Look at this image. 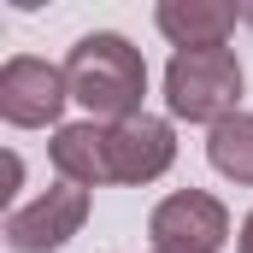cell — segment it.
<instances>
[{
    "mask_svg": "<svg viewBox=\"0 0 253 253\" xmlns=\"http://www.w3.org/2000/svg\"><path fill=\"white\" fill-rule=\"evenodd\" d=\"M65 83H71V100L94 124H124V118H141L147 59H141V47L129 36H118V30H88L65 53Z\"/></svg>",
    "mask_w": 253,
    "mask_h": 253,
    "instance_id": "6da1fadb",
    "label": "cell"
},
{
    "mask_svg": "<svg viewBox=\"0 0 253 253\" xmlns=\"http://www.w3.org/2000/svg\"><path fill=\"white\" fill-rule=\"evenodd\" d=\"M165 112L218 129L242 112V59L230 47H183L165 65Z\"/></svg>",
    "mask_w": 253,
    "mask_h": 253,
    "instance_id": "7a4b0ae2",
    "label": "cell"
},
{
    "mask_svg": "<svg viewBox=\"0 0 253 253\" xmlns=\"http://www.w3.org/2000/svg\"><path fill=\"white\" fill-rule=\"evenodd\" d=\"M65 106H71L65 65L36 53H12L0 65V118L12 129H59Z\"/></svg>",
    "mask_w": 253,
    "mask_h": 253,
    "instance_id": "3957f363",
    "label": "cell"
},
{
    "mask_svg": "<svg viewBox=\"0 0 253 253\" xmlns=\"http://www.w3.org/2000/svg\"><path fill=\"white\" fill-rule=\"evenodd\" d=\"M236 230H230V212L224 200L206 189H177L165 194L153 212H147V242L153 253H224Z\"/></svg>",
    "mask_w": 253,
    "mask_h": 253,
    "instance_id": "277c9868",
    "label": "cell"
},
{
    "mask_svg": "<svg viewBox=\"0 0 253 253\" xmlns=\"http://www.w3.org/2000/svg\"><path fill=\"white\" fill-rule=\"evenodd\" d=\"M83 224H88V189L53 183L36 200H24V206L6 212V248L12 253H59Z\"/></svg>",
    "mask_w": 253,
    "mask_h": 253,
    "instance_id": "5b68a950",
    "label": "cell"
},
{
    "mask_svg": "<svg viewBox=\"0 0 253 253\" xmlns=\"http://www.w3.org/2000/svg\"><path fill=\"white\" fill-rule=\"evenodd\" d=\"M106 147H112V183H159L171 165H177V129L171 118H124V124H106Z\"/></svg>",
    "mask_w": 253,
    "mask_h": 253,
    "instance_id": "8992f818",
    "label": "cell"
},
{
    "mask_svg": "<svg viewBox=\"0 0 253 253\" xmlns=\"http://www.w3.org/2000/svg\"><path fill=\"white\" fill-rule=\"evenodd\" d=\"M47 159H53V177H59V183H77V189H106V183H112L106 124H94V118L59 124L53 141H47Z\"/></svg>",
    "mask_w": 253,
    "mask_h": 253,
    "instance_id": "52a82bcc",
    "label": "cell"
},
{
    "mask_svg": "<svg viewBox=\"0 0 253 253\" xmlns=\"http://www.w3.org/2000/svg\"><path fill=\"white\" fill-rule=\"evenodd\" d=\"M153 24L177 53L183 47H224L242 24V6H230V0H159Z\"/></svg>",
    "mask_w": 253,
    "mask_h": 253,
    "instance_id": "ba28073f",
    "label": "cell"
},
{
    "mask_svg": "<svg viewBox=\"0 0 253 253\" xmlns=\"http://www.w3.org/2000/svg\"><path fill=\"white\" fill-rule=\"evenodd\" d=\"M206 159H212L218 177L253 189V112H236L218 129H206Z\"/></svg>",
    "mask_w": 253,
    "mask_h": 253,
    "instance_id": "9c48e42d",
    "label": "cell"
},
{
    "mask_svg": "<svg viewBox=\"0 0 253 253\" xmlns=\"http://www.w3.org/2000/svg\"><path fill=\"white\" fill-rule=\"evenodd\" d=\"M18 189H24V159H18V153H6V189H0V194L12 200Z\"/></svg>",
    "mask_w": 253,
    "mask_h": 253,
    "instance_id": "30bf717a",
    "label": "cell"
},
{
    "mask_svg": "<svg viewBox=\"0 0 253 253\" xmlns=\"http://www.w3.org/2000/svg\"><path fill=\"white\" fill-rule=\"evenodd\" d=\"M236 253H253V212L242 218V230H236Z\"/></svg>",
    "mask_w": 253,
    "mask_h": 253,
    "instance_id": "8fae6325",
    "label": "cell"
},
{
    "mask_svg": "<svg viewBox=\"0 0 253 253\" xmlns=\"http://www.w3.org/2000/svg\"><path fill=\"white\" fill-rule=\"evenodd\" d=\"M242 24H248V30H253V0H242Z\"/></svg>",
    "mask_w": 253,
    "mask_h": 253,
    "instance_id": "7c38bea8",
    "label": "cell"
}]
</instances>
